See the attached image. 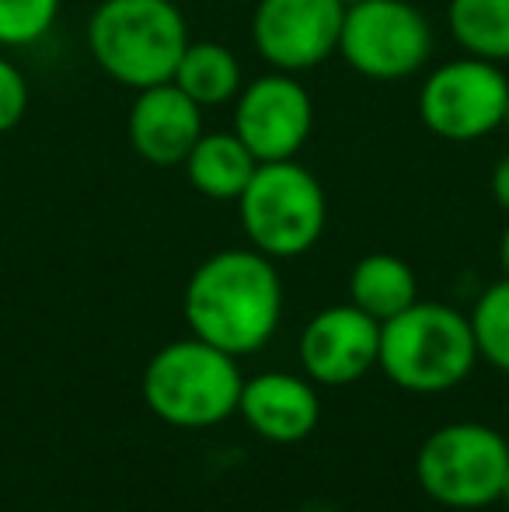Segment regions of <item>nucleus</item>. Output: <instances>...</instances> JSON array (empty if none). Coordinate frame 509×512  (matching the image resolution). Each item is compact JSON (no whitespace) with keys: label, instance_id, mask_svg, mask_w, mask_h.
Wrapping results in <instances>:
<instances>
[{"label":"nucleus","instance_id":"nucleus-1","mask_svg":"<svg viewBox=\"0 0 509 512\" xmlns=\"http://www.w3.org/2000/svg\"><path fill=\"white\" fill-rule=\"evenodd\" d=\"M182 310L196 338L231 356H248L276 335L283 317V283L269 255L255 248H227L189 276Z\"/></svg>","mask_w":509,"mask_h":512},{"label":"nucleus","instance_id":"nucleus-2","mask_svg":"<svg viewBox=\"0 0 509 512\" xmlns=\"http://www.w3.org/2000/svg\"><path fill=\"white\" fill-rule=\"evenodd\" d=\"M189 46L175 0H102L88 21V49L102 74L133 91L168 84Z\"/></svg>","mask_w":509,"mask_h":512},{"label":"nucleus","instance_id":"nucleus-3","mask_svg":"<svg viewBox=\"0 0 509 512\" xmlns=\"http://www.w3.org/2000/svg\"><path fill=\"white\" fill-rule=\"evenodd\" d=\"M478 359L471 317L447 304L415 300L381 324L377 366L394 387L412 394H443L471 373Z\"/></svg>","mask_w":509,"mask_h":512},{"label":"nucleus","instance_id":"nucleus-4","mask_svg":"<svg viewBox=\"0 0 509 512\" xmlns=\"http://www.w3.org/2000/svg\"><path fill=\"white\" fill-rule=\"evenodd\" d=\"M245 377L238 356L203 342L182 338L150 356L143 370V401L161 422L178 429H206L238 411Z\"/></svg>","mask_w":509,"mask_h":512},{"label":"nucleus","instance_id":"nucleus-5","mask_svg":"<svg viewBox=\"0 0 509 512\" xmlns=\"http://www.w3.org/2000/svg\"><path fill=\"white\" fill-rule=\"evenodd\" d=\"M241 230L255 251L276 258H300L321 241L328 223V199L321 182L300 161L258 164L238 199Z\"/></svg>","mask_w":509,"mask_h":512},{"label":"nucleus","instance_id":"nucleus-6","mask_svg":"<svg viewBox=\"0 0 509 512\" xmlns=\"http://www.w3.org/2000/svg\"><path fill=\"white\" fill-rule=\"evenodd\" d=\"M415 474L429 499L450 509H485L503 499L509 443L482 422H450L422 443Z\"/></svg>","mask_w":509,"mask_h":512},{"label":"nucleus","instance_id":"nucleus-7","mask_svg":"<svg viewBox=\"0 0 509 512\" xmlns=\"http://www.w3.org/2000/svg\"><path fill=\"white\" fill-rule=\"evenodd\" d=\"M339 56L367 81H405L433 56V25L412 0L346 4Z\"/></svg>","mask_w":509,"mask_h":512},{"label":"nucleus","instance_id":"nucleus-8","mask_svg":"<svg viewBox=\"0 0 509 512\" xmlns=\"http://www.w3.org/2000/svg\"><path fill=\"white\" fill-rule=\"evenodd\" d=\"M506 102L509 77L503 63L464 53L461 60L429 70L419 88V119L440 140L475 143L503 126Z\"/></svg>","mask_w":509,"mask_h":512},{"label":"nucleus","instance_id":"nucleus-9","mask_svg":"<svg viewBox=\"0 0 509 512\" xmlns=\"http://www.w3.org/2000/svg\"><path fill=\"white\" fill-rule=\"evenodd\" d=\"M234 133L258 164L297 161L314 133L311 91L283 70L255 77L234 98Z\"/></svg>","mask_w":509,"mask_h":512},{"label":"nucleus","instance_id":"nucleus-10","mask_svg":"<svg viewBox=\"0 0 509 512\" xmlns=\"http://www.w3.org/2000/svg\"><path fill=\"white\" fill-rule=\"evenodd\" d=\"M346 0H258L252 42L265 63L283 74H304L339 53Z\"/></svg>","mask_w":509,"mask_h":512},{"label":"nucleus","instance_id":"nucleus-11","mask_svg":"<svg viewBox=\"0 0 509 512\" xmlns=\"http://www.w3.org/2000/svg\"><path fill=\"white\" fill-rule=\"evenodd\" d=\"M381 356V321L356 304L325 307L300 335V363L314 384L346 387L367 377Z\"/></svg>","mask_w":509,"mask_h":512},{"label":"nucleus","instance_id":"nucleus-12","mask_svg":"<svg viewBox=\"0 0 509 512\" xmlns=\"http://www.w3.org/2000/svg\"><path fill=\"white\" fill-rule=\"evenodd\" d=\"M129 147L154 168H171L189 157L203 129V108L175 84H154L136 91L126 119Z\"/></svg>","mask_w":509,"mask_h":512},{"label":"nucleus","instance_id":"nucleus-13","mask_svg":"<svg viewBox=\"0 0 509 512\" xmlns=\"http://www.w3.org/2000/svg\"><path fill=\"white\" fill-rule=\"evenodd\" d=\"M238 411L269 443H300L321 418V401L307 380L293 373H258L241 387Z\"/></svg>","mask_w":509,"mask_h":512},{"label":"nucleus","instance_id":"nucleus-14","mask_svg":"<svg viewBox=\"0 0 509 512\" xmlns=\"http://www.w3.org/2000/svg\"><path fill=\"white\" fill-rule=\"evenodd\" d=\"M185 178L199 196L213 203H238L241 192L252 182L258 161L252 150L238 140V133H203L189 157L182 161Z\"/></svg>","mask_w":509,"mask_h":512},{"label":"nucleus","instance_id":"nucleus-15","mask_svg":"<svg viewBox=\"0 0 509 512\" xmlns=\"http://www.w3.org/2000/svg\"><path fill=\"white\" fill-rule=\"evenodd\" d=\"M415 300H419V279L412 265L398 255L374 251L360 258L349 272V304H356L381 324L408 310Z\"/></svg>","mask_w":509,"mask_h":512},{"label":"nucleus","instance_id":"nucleus-16","mask_svg":"<svg viewBox=\"0 0 509 512\" xmlns=\"http://www.w3.org/2000/svg\"><path fill=\"white\" fill-rule=\"evenodd\" d=\"M171 84L182 88L199 108H217V105L234 102V98L241 95V88H245V70H241V60L224 42L189 39Z\"/></svg>","mask_w":509,"mask_h":512},{"label":"nucleus","instance_id":"nucleus-17","mask_svg":"<svg viewBox=\"0 0 509 512\" xmlns=\"http://www.w3.org/2000/svg\"><path fill=\"white\" fill-rule=\"evenodd\" d=\"M447 25L468 56L509 63V0H450Z\"/></svg>","mask_w":509,"mask_h":512},{"label":"nucleus","instance_id":"nucleus-18","mask_svg":"<svg viewBox=\"0 0 509 512\" xmlns=\"http://www.w3.org/2000/svg\"><path fill=\"white\" fill-rule=\"evenodd\" d=\"M478 356L489 359L496 370L509 373V276L492 283L471 310Z\"/></svg>","mask_w":509,"mask_h":512},{"label":"nucleus","instance_id":"nucleus-19","mask_svg":"<svg viewBox=\"0 0 509 512\" xmlns=\"http://www.w3.org/2000/svg\"><path fill=\"white\" fill-rule=\"evenodd\" d=\"M63 0H0V46L25 49L42 42L60 18Z\"/></svg>","mask_w":509,"mask_h":512},{"label":"nucleus","instance_id":"nucleus-20","mask_svg":"<svg viewBox=\"0 0 509 512\" xmlns=\"http://www.w3.org/2000/svg\"><path fill=\"white\" fill-rule=\"evenodd\" d=\"M28 102H32V88H28L25 74L0 56V133H11L25 119Z\"/></svg>","mask_w":509,"mask_h":512},{"label":"nucleus","instance_id":"nucleus-21","mask_svg":"<svg viewBox=\"0 0 509 512\" xmlns=\"http://www.w3.org/2000/svg\"><path fill=\"white\" fill-rule=\"evenodd\" d=\"M492 199H496L499 209H506L509 213V154H503L496 161V168H492Z\"/></svg>","mask_w":509,"mask_h":512},{"label":"nucleus","instance_id":"nucleus-22","mask_svg":"<svg viewBox=\"0 0 509 512\" xmlns=\"http://www.w3.org/2000/svg\"><path fill=\"white\" fill-rule=\"evenodd\" d=\"M499 265H503V272L509 276V223H506L503 237H499Z\"/></svg>","mask_w":509,"mask_h":512},{"label":"nucleus","instance_id":"nucleus-23","mask_svg":"<svg viewBox=\"0 0 509 512\" xmlns=\"http://www.w3.org/2000/svg\"><path fill=\"white\" fill-rule=\"evenodd\" d=\"M499 502H506V509H509V481H506V488H503V499Z\"/></svg>","mask_w":509,"mask_h":512},{"label":"nucleus","instance_id":"nucleus-24","mask_svg":"<svg viewBox=\"0 0 509 512\" xmlns=\"http://www.w3.org/2000/svg\"><path fill=\"white\" fill-rule=\"evenodd\" d=\"M503 126L509 129V102H506V115H503Z\"/></svg>","mask_w":509,"mask_h":512},{"label":"nucleus","instance_id":"nucleus-25","mask_svg":"<svg viewBox=\"0 0 509 512\" xmlns=\"http://www.w3.org/2000/svg\"><path fill=\"white\" fill-rule=\"evenodd\" d=\"M346 4H356V0H346Z\"/></svg>","mask_w":509,"mask_h":512}]
</instances>
